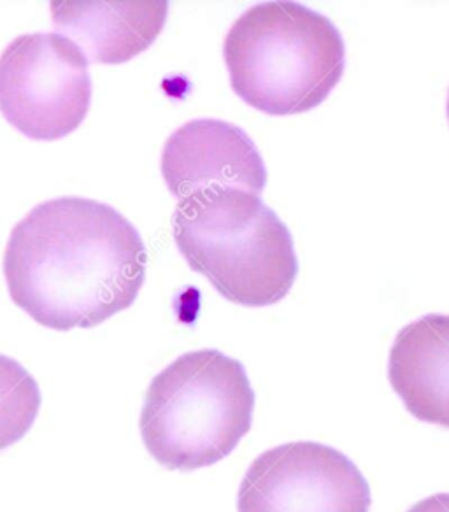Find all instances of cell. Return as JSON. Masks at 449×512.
Listing matches in <instances>:
<instances>
[{
  "instance_id": "52a82bcc",
  "label": "cell",
  "mask_w": 449,
  "mask_h": 512,
  "mask_svg": "<svg viewBox=\"0 0 449 512\" xmlns=\"http://www.w3.org/2000/svg\"><path fill=\"white\" fill-rule=\"evenodd\" d=\"M160 169L178 202L207 188H237L258 195L267 185L257 144L243 128L213 118L179 127L165 143Z\"/></svg>"
},
{
  "instance_id": "6da1fadb",
  "label": "cell",
  "mask_w": 449,
  "mask_h": 512,
  "mask_svg": "<svg viewBox=\"0 0 449 512\" xmlns=\"http://www.w3.org/2000/svg\"><path fill=\"white\" fill-rule=\"evenodd\" d=\"M146 246L118 209L60 197L9 235L4 278L15 306L57 332L93 328L129 309L146 279Z\"/></svg>"
},
{
  "instance_id": "277c9868",
  "label": "cell",
  "mask_w": 449,
  "mask_h": 512,
  "mask_svg": "<svg viewBox=\"0 0 449 512\" xmlns=\"http://www.w3.org/2000/svg\"><path fill=\"white\" fill-rule=\"evenodd\" d=\"M255 392L246 369L218 349L176 358L153 377L141 411L144 446L165 469L225 460L251 430Z\"/></svg>"
},
{
  "instance_id": "3957f363",
  "label": "cell",
  "mask_w": 449,
  "mask_h": 512,
  "mask_svg": "<svg viewBox=\"0 0 449 512\" xmlns=\"http://www.w3.org/2000/svg\"><path fill=\"white\" fill-rule=\"evenodd\" d=\"M230 86L271 116L316 109L341 81L343 36L327 16L299 2H262L239 16L223 43Z\"/></svg>"
},
{
  "instance_id": "9c48e42d",
  "label": "cell",
  "mask_w": 449,
  "mask_h": 512,
  "mask_svg": "<svg viewBox=\"0 0 449 512\" xmlns=\"http://www.w3.org/2000/svg\"><path fill=\"white\" fill-rule=\"evenodd\" d=\"M388 379L416 420L449 428V314H427L400 330Z\"/></svg>"
},
{
  "instance_id": "30bf717a",
  "label": "cell",
  "mask_w": 449,
  "mask_h": 512,
  "mask_svg": "<svg viewBox=\"0 0 449 512\" xmlns=\"http://www.w3.org/2000/svg\"><path fill=\"white\" fill-rule=\"evenodd\" d=\"M41 402L39 384L29 370L15 358L0 355V451L29 434Z\"/></svg>"
},
{
  "instance_id": "5b68a950",
  "label": "cell",
  "mask_w": 449,
  "mask_h": 512,
  "mask_svg": "<svg viewBox=\"0 0 449 512\" xmlns=\"http://www.w3.org/2000/svg\"><path fill=\"white\" fill-rule=\"evenodd\" d=\"M92 104L88 60L57 32L16 37L0 53V113L32 141H58L81 127Z\"/></svg>"
},
{
  "instance_id": "ba28073f",
  "label": "cell",
  "mask_w": 449,
  "mask_h": 512,
  "mask_svg": "<svg viewBox=\"0 0 449 512\" xmlns=\"http://www.w3.org/2000/svg\"><path fill=\"white\" fill-rule=\"evenodd\" d=\"M50 9L57 34L76 44L88 64L104 65L125 64L148 50L169 15L165 0H53Z\"/></svg>"
},
{
  "instance_id": "8fae6325",
  "label": "cell",
  "mask_w": 449,
  "mask_h": 512,
  "mask_svg": "<svg viewBox=\"0 0 449 512\" xmlns=\"http://www.w3.org/2000/svg\"><path fill=\"white\" fill-rule=\"evenodd\" d=\"M407 512H449V493H435L414 504Z\"/></svg>"
},
{
  "instance_id": "8992f818",
  "label": "cell",
  "mask_w": 449,
  "mask_h": 512,
  "mask_svg": "<svg viewBox=\"0 0 449 512\" xmlns=\"http://www.w3.org/2000/svg\"><path fill=\"white\" fill-rule=\"evenodd\" d=\"M371 488L339 449L290 442L267 449L246 470L239 512H369Z\"/></svg>"
},
{
  "instance_id": "7a4b0ae2",
  "label": "cell",
  "mask_w": 449,
  "mask_h": 512,
  "mask_svg": "<svg viewBox=\"0 0 449 512\" xmlns=\"http://www.w3.org/2000/svg\"><path fill=\"white\" fill-rule=\"evenodd\" d=\"M174 242L186 264L237 306L278 304L299 274L293 239L260 195L207 188L179 200Z\"/></svg>"
},
{
  "instance_id": "7c38bea8",
  "label": "cell",
  "mask_w": 449,
  "mask_h": 512,
  "mask_svg": "<svg viewBox=\"0 0 449 512\" xmlns=\"http://www.w3.org/2000/svg\"><path fill=\"white\" fill-rule=\"evenodd\" d=\"M448 118H449V95H448Z\"/></svg>"
}]
</instances>
